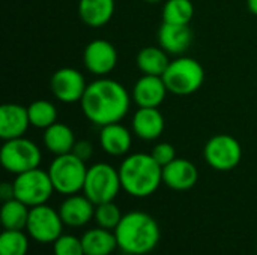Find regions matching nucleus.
Returning a JSON list of instances; mask_svg holds the SVG:
<instances>
[{
	"mask_svg": "<svg viewBox=\"0 0 257 255\" xmlns=\"http://www.w3.org/2000/svg\"><path fill=\"white\" fill-rule=\"evenodd\" d=\"M130 104L131 96L125 86L107 77H99L87 84L80 101L83 114L96 126L120 122L128 114Z\"/></svg>",
	"mask_w": 257,
	"mask_h": 255,
	"instance_id": "nucleus-1",
	"label": "nucleus"
},
{
	"mask_svg": "<svg viewBox=\"0 0 257 255\" xmlns=\"http://www.w3.org/2000/svg\"><path fill=\"white\" fill-rule=\"evenodd\" d=\"M117 248L128 255H146L152 252L161 237L158 222L146 212L133 210L122 216L114 228Z\"/></svg>",
	"mask_w": 257,
	"mask_h": 255,
	"instance_id": "nucleus-2",
	"label": "nucleus"
},
{
	"mask_svg": "<svg viewBox=\"0 0 257 255\" xmlns=\"http://www.w3.org/2000/svg\"><path fill=\"white\" fill-rule=\"evenodd\" d=\"M117 170L122 189L136 198L152 195L163 183V167L151 153L128 155Z\"/></svg>",
	"mask_w": 257,
	"mask_h": 255,
	"instance_id": "nucleus-3",
	"label": "nucleus"
},
{
	"mask_svg": "<svg viewBox=\"0 0 257 255\" xmlns=\"http://www.w3.org/2000/svg\"><path fill=\"white\" fill-rule=\"evenodd\" d=\"M163 80L170 93L178 96H187L196 93L205 81L203 66L193 57L181 56L170 60Z\"/></svg>",
	"mask_w": 257,
	"mask_h": 255,
	"instance_id": "nucleus-4",
	"label": "nucleus"
},
{
	"mask_svg": "<svg viewBox=\"0 0 257 255\" xmlns=\"http://www.w3.org/2000/svg\"><path fill=\"white\" fill-rule=\"evenodd\" d=\"M48 174L54 191L68 197L83 191L87 167L84 161L71 152L56 156L48 167Z\"/></svg>",
	"mask_w": 257,
	"mask_h": 255,
	"instance_id": "nucleus-5",
	"label": "nucleus"
},
{
	"mask_svg": "<svg viewBox=\"0 0 257 255\" xmlns=\"http://www.w3.org/2000/svg\"><path fill=\"white\" fill-rule=\"evenodd\" d=\"M122 189L119 170L107 162H96L87 168L83 194L96 206L113 201Z\"/></svg>",
	"mask_w": 257,
	"mask_h": 255,
	"instance_id": "nucleus-6",
	"label": "nucleus"
},
{
	"mask_svg": "<svg viewBox=\"0 0 257 255\" xmlns=\"http://www.w3.org/2000/svg\"><path fill=\"white\" fill-rule=\"evenodd\" d=\"M41 149L36 146V143L26 137L5 140L0 149V162L3 168L15 176L38 168L41 165Z\"/></svg>",
	"mask_w": 257,
	"mask_h": 255,
	"instance_id": "nucleus-7",
	"label": "nucleus"
},
{
	"mask_svg": "<svg viewBox=\"0 0 257 255\" xmlns=\"http://www.w3.org/2000/svg\"><path fill=\"white\" fill-rule=\"evenodd\" d=\"M15 198L23 201L29 207L47 204L54 191L48 171L38 168L17 174L14 179Z\"/></svg>",
	"mask_w": 257,
	"mask_h": 255,
	"instance_id": "nucleus-8",
	"label": "nucleus"
},
{
	"mask_svg": "<svg viewBox=\"0 0 257 255\" xmlns=\"http://www.w3.org/2000/svg\"><path fill=\"white\" fill-rule=\"evenodd\" d=\"M203 156L211 168L217 171H230L239 165L242 159V147L235 137L229 134H217L205 144Z\"/></svg>",
	"mask_w": 257,
	"mask_h": 255,
	"instance_id": "nucleus-9",
	"label": "nucleus"
},
{
	"mask_svg": "<svg viewBox=\"0 0 257 255\" xmlns=\"http://www.w3.org/2000/svg\"><path fill=\"white\" fill-rule=\"evenodd\" d=\"M63 225L59 210L41 204L30 207L26 231L29 237L38 243H53L63 234Z\"/></svg>",
	"mask_w": 257,
	"mask_h": 255,
	"instance_id": "nucleus-10",
	"label": "nucleus"
},
{
	"mask_svg": "<svg viewBox=\"0 0 257 255\" xmlns=\"http://www.w3.org/2000/svg\"><path fill=\"white\" fill-rule=\"evenodd\" d=\"M84 75L74 68H60L57 69L50 80V89L53 96L63 104L80 102L86 92Z\"/></svg>",
	"mask_w": 257,
	"mask_h": 255,
	"instance_id": "nucleus-11",
	"label": "nucleus"
},
{
	"mask_svg": "<svg viewBox=\"0 0 257 255\" xmlns=\"http://www.w3.org/2000/svg\"><path fill=\"white\" fill-rule=\"evenodd\" d=\"M83 63L90 74L105 77L117 65V51L114 45L105 39L90 41L83 51Z\"/></svg>",
	"mask_w": 257,
	"mask_h": 255,
	"instance_id": "nucleus-12",
	"label": "nucleus"
},
{
	"mask_svg": "<svg viewBox=\"0 0 257 255\" xmlns=\"http://www.w3.org/2000/svg\"><path fill=\"white\" fill-rule=\"evenodd\" d=\"M95 204L83 194L68 195L59 206V213L66 227L80 228L89 224L95 216Z\"/></svg>",
	"mask_w": 257,
	"mask_h": 255,
	"instance_id": "nucleus-13",
	"label": "nucleus"
},
{
	"mask_svg": "<svg viewBox=\"0 0 257 255\" xmlns=\"http://www.w3.org/2000/svg\"><path fill=\"white\" fill-rule=\"evenodd\" d=\"M194 39L190 24H170L164 23L158 29L160 47L172 56H182L188 51Z\"/></svg>",
	"mask_w": 257,
	"mask_h": 255,
	"instance_id": "nucleus-14",
	"label": "nucleus"
},
{
	"mask_svg": "<svg viewBox=\"0 0 257 255\" xmlns=\"http://www.w3.org/2000/svg\"><path fill=\"white\" fill-rule=\"evenodd\" d=\"M197 167L185 158H176L163 167V183L173 191H188L197 183Z\"/></svg>",
	"mask_w": 257,
	"mask_h": 255,
	"instance_id": "nucleus-15",
	"label": "nucleus"
},
{
	"mask_svg": "<svg viewBox=\"0 0 257 255\" xmlns=\"http://www.w3.org/2000/svg\"><path fill=\"white\" fill-rule=\"evenodd\" d=\"M30 125L27 107L20 104H3L0 107V138L12 140L24 137Z\"/></svg>",
	"mask_w": 257,
	"mask_h": 255,
	"instance_id": "nucleus-16",
	"label": "nucleus"
},
{
	"mask_svg": "<svg viewBox=\"0 0 257 255\" xmlns=\"http://www.w3.org/2000/svg\"><path fill=\"white\" fill-rule=\"evenodd\" d=\"M167 92L163 77L142 75L133 87V99L139 107L158 108L164 102Z\"/></svg>",
	"mask_w": 257,
	"mask_h": 255,
	"instance_id": "nucleus-17",
	"label": "nucleus"
},
{
	"mask_svg": "<svg viewBox=\"0 0 257 255\" xmlns=\"http://www.w3.org/2000/svg\"><path fill=\"white\" fill-rule=\"evenodd\" d=\"M133 132L145 141H154L164 132V116L158 108L139 107L133 116Z\"/></svg>",
	"mask_w": 257,
	"mask_h": 255,
	"instance_id": "nucleus-18",
	"label": "nucleus"
},
{
	"mask_svg": "<svg viewBox=\"0 0 257 255\" xmlns=\"http://www.w3.org/2000/svg\"><path fill=\"white\" fill-rule=\"evenodd\" d=\"M131 144H133V134L126 126L120 125V122L101 126L99 146L107 155L123 156L130 152Z\"/></svg>",
	"mask_w": 257,
	"mask_h": 255,
	"instance_id": "nucleus-19",
	"label": "nucleus"
},
{
	"mask_svg": "<svg viewBox=\"0 0 257 255\" xmlns=\"http://www.w3.org/2000/svg\"><path fill=\"white\" fill-rule=\"evenodd\" d=\"M114 0H80L78 2V17L80 20L92 27H104L114 15Z\"/></svg>",
	"mask_w": 257,
	"mask_h": 255,
	"instance_id": "nucleus-20",
	"label": "nucleus"
},
{
	"mask_svg": "<svg viewBox=\"0 0 257 255\" xmlns=\"http://www.w3.org/2000/svg\"><path fill=\"white\" fill-rule=\"evenodd\" d=\"M75 135L74 131L60 122L53 123L47 129H44L42 134V143L48 152H51L54 156L71 153L75 146Z\"/></svg>",
	"mask_w": 257,
	"mask_h": 255,
	"instance_id": "nucleus-21",
	"label": "nucleus"
},
{
	"mask_svg": "<svg viewBox=\"0 0 257 255\" xmlns=\"http://www.w3.org/2000/svg\"><path fill=\"white\" fill-rule=\"evenodd\" d=\"M84 255H111L117 248L116 234L111 230L95 227L81 236Z\"/></svg>",
	"mask_w": 257,
	"mask_h": 255,
	"instance_id": "nucleus-22",
	"label": "nucleus"
},
{
	"mask_svg": "<svg viewBox=\"0 0 257 255\" xmlns=\"http://www.w3.org/2000/svg\"><path fill=\"white\" fill-rule=\"evenodd\" d=\"M169 56L160 45L145 47L137 54V68L143 75H158L163 77L170 60Z\"/></svg>",
	"mask_w": 257,
	"mask_h": 255,
	"instance_id": "nucleus-23",
	"label": "nucleus"
},
{
	"mask_svg": "<svg viewBox=\"0 0 257 255\" xmlns=\"http://www.w3.org/2000/svg\"><path fill=\"white\" fill-rule=\"evenodd\" d=\"M29 213H30V207L17 198L3 201V206L0 210L3 228L5 230H26Z\"/></svg>",
	"mask_w": 257,
	"mask_h": 255,
	"instance_id": "nucleus-24",
	"label": "nucleus"
},
{
	"mask_svg": "<svg viewBox=\"0 0 257 255\" xmlns=\"http://www.w3.org/2000/svg\"><path fill=\"white\" fill-rule=\"evenodd\" d=\"M30 125L39 129H47L57 122V108L51 101L36 99L27 107Z\"/></svg>",
	"mask_w": 257,
	"mask_h": 255,
	"instance_id": "nucleus-25",
	"label": "nucleus"
},
{
	"mask_svg": "<svg viewBox=\"0 0 257 255\" xmlns=\"http://www.w3.org/2000/svg\"><path fill=\"white\" fill-rule=\"evenodd\" d=\"M194 17L191 0H166L163 6V21L170 24H190Z\"/></svg>",
	"mask_w": 257,
	"mask_h": 255,
	"instance_id": "nucleus-26",
	"label": "nucleus"
},
{
	"mask_svg": "<svg viewBox=\"0 0 257 255\" xmlns=\"http://www.w3.org/2000/svg\"><path fill=\"white\" fill-rule=\"evenodd\" d=\"M29 234L23 230H5L0 236V255H27Z\"/></svg>",
	"mask_w": 257,
	"mask_h": 255,
	"instance_id": "nucleus-27",
	"label": "nucleus"
},
{
	"mask_svg": "<svg viewBox=\"0 0 257 255\" xmlns=\"http://www.w3.org/2000/svg\"><path fill=\"white\" fill-rule=\"evenodd\" d=\"M122 216L123 215H122L120 209L117 207V204H114V201H107V203L96 204L93 219L98 224V227L114 231V228L119 225Z\"/></svg>",
	"mask_w": 257,
	"mask_h": 255,
	"instance_id": "nucleus-28",
	"label": "nucleus"
},
{
	"mask_svg": "<svg viewBox=\"0 0 257 255\" xmlns=\"http://www.w3.org/2000/svg\"><path fill=\"white\" fill-rule=\"evenodd\" d=\"M53 255H84L81 239L71 234H62L53 242Z\"/></svg>",
	"mask_w": 257,
	"mask_h": 255,
	"instance_id": "nucleus-29",
	"label": "nucleus"
},
{
	"mask_svg": "<svg viewBox=\"0 0 257 255\" xmlns=\"http://www.w3.org/2000/svg\"><path fill=\"white\" fill-rule=\"evenodd\" d=\"M151 155L161 167H164L176 159V149L170 143H158L157 146H154Z\"/></svg>",
	"mask_w": 257,
	"mask_h": 255,
	"instance_id": "nucleus-30",
	"label": "nucleus"
},
{
	"mask_svg": "<svg viewBox=\"0 0 257 255\" xmlns=\"http://www.w3.org/2000/svg\"><path fill=\"white\" fill-rule=\"evenodd\" d=\"M72 153L77 158H80L81 161L87 162L92 158V155H93V144L89 140H77L75 146L72 149Z\"/></svg>",
	"mask_w": 257,
	"mask_h": 255,
	"instance_id": "nucleus-31",
	"label": "nucleus"
},
{
	"mask_svg": "<svg viewBox=\"0 0 257 255\" xmlns=\"http://www.w3.org/2000/svg\"><path fill=\"white\" fill-rule=\"evenodd\" d=\"M0 198H2V201H9V200L15 198V189H14V183L3 182V183L0 185Z\"/></svg>",
	"mask_w": 257,
	"mask_h": 255,
	"instance_id": "nucleus-32",
	"label": "nucleus"
},
{
	"mask_svg": "<svg viewBox=\"0 0 257 255\" xmlns=\"http://www.w3.org/2000/svg\"><path fill=\"white\" fill-rule=\"evenodd\" d=\"M247 6H248V11L257 17V0H247Z\"/></svg>",
	"mask_w": 257,
	"mask_h": 255,
	"instance_id": "nucleus-33",
	"label": "nucleus"
},
{
	"mask_svg": "<svg viewBox=\"0 0 257 255\" xmlns=\"http://www.w3.org/2000/svg\"><path fill=\"white\" fill-rule=\"evenodd\" d=\"M145 2H148V3H160L163 0H145Z\"/></svg>",
	"mask_w": 257,
	"mask_h": 255,
	"instance_id": "nucleus-34",
	"label": "nucleus"
}]
</instances>
